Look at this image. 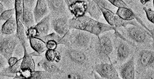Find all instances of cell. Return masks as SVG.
Instances as JSON below:
<instances>
[{"label":"cell","instance_id":"obj_1","mask_svg":"<svg viewBox=\"0 0 154 79\" xmlns=\"http://www.w3.org/2000/svg\"><path fill=\"white\" fill-rule=\"evenodd\" d=\"M114 32L115 30L105 32L97 36L94 40L91 49L100 63H112L110 56L114 50Z\"/></svg>","mask_w":154,"mask_h":79},{"label":"cell","instance_id":"obj_2","mask_svg":"<svg viewBox=\"0 0 154 79\" xmlns=\"http://www.w3.org/2000/svg\"><path fill=\"white\" fill-rule=\"evenodd\" d=\"M97 36L85 31L70 29L63 37V45L67 47L87 51L91 49Z\"/></svg>","mask_w":154,"mask_h":79},{"label":"cell","instance_id":"obj_3","mask_svg":"<svg viewBox=\"0 0 154 79\" xmlns=\"http://www.w3.org/2000/svg\"><path fill=\"white\" fill-rule=\"evenodd\" d=\"M69 24V30H81L98 36L105 32L115 30L116 28L109 24L97 21L85 15L80 17H73L70 19Z\"/></svg>","mask_w":154,"mask_h":79},{"label":"cell","instance_id":"obj_4","mask_svg":"<svg viewBox=\"0 0 154 79\" xmlns=\"http://www.w3.org/2000/svg\"><path fill=\"white\" fill-rule=\"evenodd\" d=\"M114 49L116 51V63L119 65L125 62L132 52L130 45L134 43L125 38L116 29L114 36Z\"/></svg>","mask_w":154,"mask_h":79},{"label":"cell","instance_id":"obj_5","mask_svg":"<svg viewBox=\"0 0 154 79\" xmlns=\"http://www.w3.org/2000/svg\"><path fill=\"white\" fill-rule=\"evenodd\" d=\"M115 29L127 40L129 39L140 44L146 43L149 41L150 37L152 38L150 33L141 27L128 25Z\"/></svg>","mask_w":154,"mask_h":79},{"label":"cell","instance_id":"obj_6","mask_svg":"<svg viewBox=\"0 0 154 79\" xmlns=\"http://www.w3.org/2000/svg\"><path fill=\"white\" fill-rule=\"evenodd\" d=\"M64 47L63 57L64 61L69 62L77 66L85 67L91 65V60L85 51Z\"/></svg>","mask_w":154,"mask_h":79},{"label":"cell","instance_id":"obj_7","mask_svg":"<svg viewBox=\"0 0 154 79\" xmlns=\"http://www.w3.org/2000/svg\"><path fill=\"white\" fill-rule=\"evenodd\" d=\"M20 42L15 34L5 36L2 34L0 36V54L8 61L12 57L17 46Z\"/></svg>","mask_w":154,"mask_h":79},{"label":"cell","instance_id":"obj_8","mask_svg":"<svg viewBox=\"0 0 154 79\" xmlns=\"http://www.w3.org/2000/svg\"><path fill=\"white\" fill-rule=\"evenodd\" d=\"M0 75L18 79H50L53 74L45 71H32L29 69H24L21 70L15 74H0Z\"/></svg>","mask_w":154,"mask_h":79},{"label":"cell","instance_id":"obj_9","mask_svg":"<svg viewBox=\"0 0 154 79\" xmlns=\"http://www.w3.org/2000/svg\"><path fill=\"white\" fill-rule=\"evenodd\" d=\"M100 77L108 79H121L112 63H100L94 64L93 68Z\"/></svg>","mask_w":154,"mask_h":79},{"label":"cell","instance_id":"obj_10","mask_svg":"<svg viewBox=\"0 0 154 79\" xmlns=\"http://www.w3.org/2000/svg\"><path fill=\"white\" fill-rule=\"evenodd\" d=\"M46 1L51 18L53 19L66 15H72L65 0H47Z\"/></svg>","mask_w":154,"mask_h":79},{"label":"cell","instance_id":"obj_11","mask_svg":"<svg viewBox=\"0 0 154 79\" xmlns=\"http://www.w3.org/2000/svg\"><path fill=\"white\" fill-rule=\"evenodd\" d=\"M65 1L69 11L74 17H80L85 15L86 13L87 0H66Z\"/></svg>","mask_w":154,"mask_h":79},{"label":"cell","instance_id":"obj_12","mask_svg":"<svg viewBox=\"0 0 154 79\" xmlns=\"http://www.w3.org/2000/svg\"><path fill=\"white\" fill-rule=\"evenodd\" d=\"M71 16L66 15L53 19L51 26L56 33L61 37L66 34L69 30V21Z\"/></svg>","mask_w":154,"mask_h":79},{"label":"cell","instance_id":"obj_13","mask_svg":"<svg viewBox=\"0 0 154 79\" xmlns=\"http://www.w3.org/2000/svg\"><path fill=\"white\" fill-rule=\"evenodd\" d=\"M120 77L122 79H135L134 57L132 56L119 67Z\"/></svg>","mask_w":154,"mask_h":79},{"label":"cell","instance_id":"obj_14","mask_svg":"<svg viewBox=\"0 0 154 79\" xmlns=\"http://www.w3.org/2000/svg\"><path fill=\"white\" fill-rule=\"evenodd\" d=\"M138 65L143 68H147L154 65V51L147 49L141 50L138 56Z\"/></svg>","mask_w":154,"mask_h":79},{"label":"cell","instance_id":"obj_15","mask_svg":"<svg viewBox=\"0 0 154 79\" xmlns=\"http://www.w3.org/2000/svg\"><path fill=\"white\" fill-rule=\"evenodd\" d=\"M49 9L46 0H38L34 8L33 13L35 22L38 23L41 20L48 15Z\"/></svg>","mask_w":154,"mask_h":79},{"label":"cell","instance_id":"obj_16","mask_svg":"<svg viewBox=\"0 0 154 79\" xmlns=\"http://www.w3.org/2000/svg\"><path fill=\"white\" fill-rule=\"evenodd\" d=\"M87 1L88 6L86 13L89 14L92 18L101 22L102 18L104 17L100 7L96 0H88Z\"/></svg>","mask_w":154,"mask_h":79},{"label":"cell","instance_id":"obj_17","mask_svg":"<svg viewBox=\"0 0 154 79\" xmlns=\"http://www.w3.org/2000/svg\"><path fill=\"white\" fill-rule=\"evenodd\" d=\"M51 18L49 14L34 26L37 31V36H44L48 35L51 26Z\"/></svg>","mask_w":154,"mask_h":79},{"label":"cell","instance_id":"obj_18","mask_svg":"<svg viewBox=\"0 0 154 79\" xmlns=\"http://www.w3.org/2000/svg\"><path fill=\"white\" fill-rule=\"evenodd\" d=\"M38 64L45 71L53 75L61 74L64 72L63 70L60 69L55 63L49 61L46 58H44L42 59Z\"/></svg>","mask_w":154,"mask_h":79},{"label":"cell","instance_id":"obj_19","mask_svg":"<svg viewBox=\"0 0 154 79\" xmlns=\"http://www.w3.org/2000/svg\"><path fill=\"white\" fill-rule=\"evenodd\" d=\"M17 29V21L16 17L14 16L6 21L2 25L1 32L5 35L14 34Z\"/></svg>","mask_w":154,"mask_h":79},{"label":"cell","instance_id":"obj_20","mask_svg":"<svg viewBox=\"0 0 154 79\" xmlns=\"http://www.w3.org/2000/svg\"><path fill=\"white\" fill-rule=\"evenodd\" d=\"M33 11L23 5V23L27 30L34 26L35 21Z\"/></svg>","mask_w":154,"mask_h":79},{"label":"cell","instance_id":"obj_21","mask_svg":"<svg viewBox=\"0 0 154 79\" xmlns=\"http://www.w3.org/2000/svg\"><path fill=\"white\" fill-rule=\"evenodd\" d=\"M24 48V54L21 64V70L29 69L35 71V64L32 56L29 54L26 49V46L23 45Z\"/></svg>","mask_w":154,"mask_h":79},{"label":"cell","instance_id":"obj_22","mask_svg":"<svg viewBox=\"0 0 154 79\" xmlns=\"http://www.w3.org/2000/svg\"><path fill=\"white\" fill-rule=\"evenodd\" d=\"M29 40L32 48L39 55L47 49L46 43L41 39L35 37L30 38Z\"/></svg>","mask_w":154,"mask_h":79},{"label":"cell","instance_id":"obj_23","mask_svg":"<svg viewBox=\"0 0 154 79\" xmlns=\"http://www.w3.org/2000/svg\"><path fill=\"white\" fill-rule=\"evenodd\" d=\"M17 21V29L16 35L20 42L23 45L26 46L27 45L26 34L25 28L22 21L20 20H16Z\"/></svg>","mask_w":154,"mask_h":79},{"label":"cell","instance_id":"obj_24","mask_svg":"<svg viewBox=\"0 0 154 79\" xmlns=\"http://www.w3.org/2000/svg\"><path fill=\"white\" fill-rule=\"evenodd\" d=\"M116 14L125 21L132 20L136 17L132 10L129 8H118Z\"/></svg>","mask_w":154,"mask_h":79},{"label":"cell","instance_id":"obj_25","mask_svg":"<svg viewBox=\"0 0 154 79\" xmlns=\"http://www.w3.org/2000/svg\"><path fill=\"white\" fill-rule=\"evenodd\" d=\"M23 58L19 59L17 62L14 65L1 69L0 74H14L20 71L21 70V64Z\"/></svg>","mask_w":154,"mask_h":79},{"label":"cell","instance_id":"obj_26","mask_svg":"<svg viewBox=\"0 0 154 79\" xmlns=\"http://www.w3.org/2000/svg\"><path fill=\"white\" fill-rule=\"evenodd\" d=\"M45 56L47 60L52 62L54 61L59 62L61 59L60 53L55 50L47 49L45 53Z\"/></svg>","mask_w":154,"mask_h":79},{"label":"cell","instance_id":"obj_27","mask_svg":"<svg viewBox=\"0 0 154 79\" xmlns=\"http://www.w3.org/2000/svg\"><path fill=\"white\" fill-rule=\"evenodd\" d=\"M100 8L104 18L108 24L112 27H115V21L116 14L101 7Z\"/></svg>","mask_w":154,"mask_h":79},{"label":"cell","instance_id":"obj_28","mask_svg":"<svg viewBox=\"0 0 154 79\" xmlns=\"http://www.w3.org/2000/svg\"><path fill=\"white\" fill-rule=\"evenodd\" d=\"M45 43L50 40L55 41L58 44L63 45V37H61L57 33H53L44 36H37Z\"/></svg>","mask_w":154,"mask_h":79},{"label":"cell","instance_id":"obj_29","mask_svg":"<svg viewBox=\"0 0 154 79\" xmlns=\"http://www.w3.org/2000/svg\"><path fill=\"white\" fill-rule=\"evenodd\" d=\"M96 1L100 7L116 14L118 8L114 6L109 0H96Z\"/></svg>","mask_w":154,"mask_h":79},{"label":"cell","instance_id":"obj_30","mask_svg":"<svg viewBox=\"0 0 154 79\" xmlns=\"http://www.w3.org/2000/svg\"><path fill=\"white\" fill-rule=\"evenodd\" d=\"M14 8L15 11V17L16 20H20L23 23V0H15Z\"/></svg>","mask_w":154,"mask_h":79},{"label":"cell","instance_id":"obj_31","mask_svg":"<svg viewBox=\"0 0 154 79\" xmlns=\"http://www.w3.org/2000/svg\"><path fill=\"white\" fill-rule=\"evenodd\" d=\"M60 79H87L81 74L74 71L68 72Z\"/></svg>","mask_w":154,"mask_h":79},{"label":"cell","instance_id":"obj_32","mask_svg":"<svg viewBox=\"0 0 154 79\" xmlns=\"http://www.w3.org/2000/svg\"><path fill=\"white\" fill-rule=\"evenodd\" d=\"M15 14V8L11 10H7L0 15V21H7L13 17Z\"/></svg>","mask_w":154,"mask_h":79},{"label":"cell","instance_id":"obj_33","mask_svg":"<svg viewBox=\"0 0 154 79\" xmlns=\"http://www.w3.org/2000/svg\"><path fill=\"white\" fill-rule=\"evenodd\" d=\"M143 9L145 11L148 20L154 24V11L146 7H144ZM152 31L154 32V27Z\"/></svg>","mask_w":154,"mask_h":79},{"label":"cell","instance_id":"obj_34","mask_svg":"<svg viewBox=\"0 0 154 79\" xmlns=\"http://www.w3.org/2000/svg\"><path fill=\"white\" fill-rule=\"evenodd\" d=\"M15 0H0V3L8 10H11L14 8Z\"/></svg>","mask_w":154,"mask_h":79},{"label":"cell","instance_id":"obj_35","mask_svg":"<svg viewBox=\"0 0 154 79\" xmlns=\"http://www.w3.org/2000/svg\"><path fill=\"white\" fill-rule=\"evenodd\" d=\"M24 48L23 45L20 42L17 46L14 53H15V54L16 56H22L24 55Z\"/></svg>","mask_w":154,"mask_h":79},{"label":"cell","instance_id":"obj_36","mask_svg":"<svg viewBox=\"0 0 154 79\" xmlns=\"http://www.w3.org/2000/svg\"><path fill=\"white\" fill-rule=\"evenodd\" d=\"M112 4L118 8H129L127 5L123 0H109Z\"/></svg>","mask_w":154,"mask_h":79},{"label":"cell","instance_id":"obj_37","mask_svg":"<svg viewBox=\"0 0 154 79\" xmlns=\"http://www.w3.org/2000/svg\"><path fill=\"white\" fill-rule=\"evenodd\" d=\"M26 34L27 37L29 39L31 37H37L38 36V33L36 29L34 26L27 30Z\"/></svg>","mask_w":154,"mask_h":79},{"label":"cell","instance_id":"obj_38","mask_svg":"<svg viewBox=\"0 0 154 79\" xmlns=\"http://www.w3.org/2000/svg\"><path fill=\"white\" fill-rule=\"evenodd\" d=\"M23 2L24 6L33 10L36 4L37 1L23 0Z\"/></svg>","mask_w":154,"mask_h":79},{"label":"cell","instance_id":"obj_39","mask_svg":"<svg viewBox=\"0 0 154 79\" xmlns=\"http://www.w3.org/2000/svg\"><path fill=\"white\" fill-rule=\"evenodd\" d=\"M46 43L47 49L48 50H55L58 45L55 41L52 40L47 41Z\"/></svg>","mask_w":154,"mask_h":79},{"label":"cell","instance_id":"obj_40","mask_svg":"<svg viewBox=\"0 0 154 79\" xmlns=\"http://www.w3.org/2000/svg\"><path fill=\"white\" fill-rule=\"evenodd\" d=\"M7 62H8L7 59L0 54V66L1 69L5 68V66L7 65Z\"/></svg>","mask_w":154,"mask_h":79},{"label":"cell","instance_id":"obj_41","mask_svg":"<svg viewBox=\"0 0 154 79\" xmlns=\"http://www.w3.org/2000/svg\"><path fill=\"white\" fill-rule=\"evenodd\" d=\"M19 59L14 57H12L10 58L8 61V63L9 66H12L16 64L18 61Z\"/></svg>","mask_w":154,"mask_h":79},{"label":"cell","instance_id":"obj_42","mask_svg":"<svg viewBox=\"0 0 154 79\" xmlns=\"http://www.w3.org/2000/svg\"><path fill=\"white\" fill-rule=\"evenodd\" d=\"M143 79H154V70L147 72L145 74Z\"/></svg>","mask_w":154,"mask_h":79},{"label":"cell","instance_id":"obj_43","mask_svg":"<svg viewBox=\"0 0 154 79\" xmlns=\"http://www.w3.org/2000/svg\"><path fill=\"white\" fill-rule=\"evenodd\" d=\"M6 9L5 8L4 6L2 5V4L0 3V15L4 11L6 10Z\"/></svg>","mask_w":154,"mask_h":79},{"label":"cell","instance_id":"obj_44","mask_svg":"<svg viewBox=\"0 0 154 79\" xmlns=\"http://www.w3.org/2000/svg\"><path fill=\"white\" fill-rule=\"evenodd\" d=\"M94 77L95 79H108L106 78H104L100 77L96 73H94Z\"/></svg>","mask_w":154,"mask_h":79},{"label":"cell","instance_id":"obj_45","mask_svg":"<svg viewBox=\"0 0 154 79\" xmlns=\"http://www.w3.org/2000/svg\"><path fill=\"white\" fill-rule=\"evenodd\" d=\"M149 1L150 0H140V2L143 4L144 5Z\"/></svg>","mask_w":154,"mask_h":79},{"label":"cell","instance_id":"obj_46","mask_svg":"<svg viewBox=\"0 0 154 79\" xmlns=\"http://www.w3.org/2000/svg\"><path fill=\"white\" fill-rule=\"evenodd\" d=\"M152 38L153 39L152 46L154 48V33H152Z\"/></svg>","mask_w":154,"mask_h":79},{"label":"cell","instance_id":"obj_47","mask_svg":"<svg viewBox=\"0 0 154 79\" xmlns=\"http://www.w3.org/2000/svg\"><path fill=\"white\" fill-rule=\"evenodd\" d=\"M18 79V78H14H14H13V79Z\"/></svg>","mask_w":154,"mask_h":79},{"label":"cell","instance_id":"obj_48","mask_svg":"<svg viewBox=\"0 0 154 79\" xmlns=\"http://www.w3.org/2000/svg\"><path fill=\"white\" fill-rule=\"evenodd\" d=\"M153 4L154 7V0L153 1Z\"/></svg>","mask_w":154,"mask_h":79}]
</instances>
